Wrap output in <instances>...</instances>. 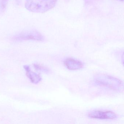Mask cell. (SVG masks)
<instances>
[{"label":"cell","mask_w":124,"mask_h":124,"mask_svg":"<svg viewBox=\"0 0 124 124\" xmlns=\"http://www.w3.org/2000/svg\"><path fill=\"white\" fill-rule=\"evenodd\" d=\"M57 0H26L25 8L29 11L43 13L53 8Z\"/></svg>","instance_id":"1"},{"label":"cell","mask_w":124,"mask_h":124,"mask_svg":"<svg viewBox=\"0 0 124 124\" xmlns=\"http://www.w3.org/2000/svg\"><path fill=\"white\" fill-rule=\"evenodd\" d=\"M94 81L98 85L115 90H119L123 88V84L122 81L107 75L100 74L96 75Z\"/></svg>","instance_id":"2"},{"label":"cell","mask_w":124,"mask_h":124,"mask_svg":"<svg viewBox=\"0 0 124 124\" xmlns=\"http://www.w3.org/2000/svg\"><path fill=\"white\" fill-rule=\"evenodd\" d=\"M11 39L17 42L27 40L42 41L44 40L45 38L43 35L37 30H30L19 32L14 35Z\"/></svg>","instance_id":"3"},{"label":"cell","mask_w":124,"mask_h":124,"mask_svg":"<svg viewBox=\"0 0 124 124\" xmlns=\"http://www.w3.org/2000/svg\"><path fill=\"white\" fill-rule=\"evenodd\" d=\"M90 118L99 119H113L116 118L117 115L110 111L94 110L90 112L88 114Z\"/></svg>","instance_id":"4"},{"label":"cell","mask_w":124,"mask_h":124,"mask_svg":"<svg viewBox=\"0 0 124 124\" xmlns=\"http://www.w3.org/2000/svg\"><path fill=\"white\" fill-rule=\"evenodd\" d=\"M64 63L65 66L69 70H78L83 67V64L80 61L71 58L67 59Z\"/></svg>","instance_id":"5"},{"label":"cell","mask_w":124,"mask_h":124,"mask_svg":"<svg viewBox=\"0 0 124 124\" xmlns=\"http://www.w3.org/2000/svg\"><path fill=\"white\" fill-rule=\"evenodd\" d=\"M24 68L26 70L27 76L32 83L38 84L42 80L40 75L39 74L32 71L29 66L26 65L24 66Z\"/></svg>","instance_id":"6"},{"label":"cell","mask_w":124,"mask_h":124,"mask_svg":"<svg viewBox=\"0 0 124 124\" xmlns=\"http://www.w3.org/2000/svg\"><path fill=\"white\" fill-rule=\"evenodd\" d=\"M8 1L9 0H0V15L5 12Z\"/></svg>","instance_id":"7"},{"label":"cell","mask_w":124,"mask_h":124,"mask_svg":"<svg viewBox=\"0 0 124 124\" xmlns=\"http://www.w3.org/2000/svg\"><path fill=\"white\" fill-rule=\"evenodd\" d=\"M34 67L35 69H36V70L42 71L43 72L48 73L50 72V70L47 68L39 64H34Z\"/></svg>","instance_id":"8"},{"label":"cell","mask_w":124,"mask_h":124,"mask_svg":"<svg viewBox=\"0 0 124 124\" xmlns=\"http://www.w3.org/2000/svg\"><path fill=\"white\" fill-rule=\"evenodd\" d=\"M119 0V1H123L124 0Z\"/></svg>","instance_id":"9"}]
</instances>
